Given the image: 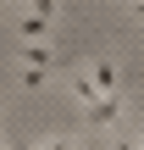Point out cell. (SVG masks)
<instances>
[{"label": "cell", "mask_w": 144, "mask_h": 150, "mask_svg": "<svg viewBox=\"0 0 144 150\" xmlns=\"http://www.w3.org/2000/svg\"><path fill=\"white\" fill-rule=\"evenodd\" d=\"M17 61H22V67H33V72H50L61 56H55L44 39H22V45H17Z\"/></svg>", "instance_id": "6da1fadb"}, {"label": "cell", "mask_w": 144, "mask_h": 150, "mask_svg": "<svg viewBox=\"0 0 144 150\" xmlns=\"http://www.w3.org/2000/svg\"><path fill=\"white\" fill-rule=\"evenodd\" d=\"M83 117H89V122H117V117H122V95H117V89H111V95H94V100L83 106Z\"/></svg>", "instance_id": "7a4b0ae2"}, {"label": "cell", "mask_w": 144, "mask_h": 150, "mask_svg": "<svg viewBox=\"0 0 144 150\" xmlns=\"http://www.w3.org/2000/svg\"><path fill=\"white\" fill-rule=\"evenodd\" d=\"M89 78H94V89H100V95H111V89H117V67H111V61H94V72H89Z\"/></svg>", "instance_id": "3957f363"}, {"label": "cell", "mask_w": 144, "mask_h": 150, "mask_svg": "<svg viewBox=\"0 0 144 150\" xmlns=\"http://www.w3.org/2000/svg\"><path fill=\"white\" fill-rule=\"evenodd\" d=\"M22 33H28V39H50V17L28 11V17H22Z\"/></svg>", "instance_id": "277c9868"}, {"label": "cell", "mask_w": 144, "mask_h": 150, "mask_svg": "<svg viewBox=\"0 0 144 150\" xmlns=\"http://www.w3.org/2000/svg\"><path fill=\"white\" fill-rule=\"evenodd\" d=\"M72 95H78V100H83V106H89V100H94V95H100V89H94V78H72Z\"/></svg>", "instance_id": "5b68a950"}, {"label": "cell", "mask_w": 144, "mask_h": 150, "mask_svg": "<svg viewBox=\"0 0 144 150\" xmlns=\"http://www.w3.org/2000/svg\"><path fill=\"white\" fill-rule=\"evenodd\" d=\"M44 150H72V139H67V134H55V139H44Z\"/></svg>", "instance_id": "8992f818"}, {"label": "cell", "mask_w": 144, "mask_h": 150, "mask_svg": "<svg viewBox=\"0 0 144 150\" xmlns=\"http://www.w3.org/2000/svg\"><path fill=\"white\" fill-rule=\"evenodd\" d=\"M33 11L39 17H55V0H33Z\"/></svg>", "instance_id": "52a82bcc"}, {"label": "cell", "mask_w": 144, "mask_h": 150, "mask_svg": "<svg viewBox=\"0 0 144 150\" xmlns=\"http://www.w3.org/2000/svg\"><path fill=\"white\" fill-rule=\"evenodd\" d=\"M117 150H133V145H128V139H117Z\"/></svg>", "instance_id": "ba28073f"}, {"label": "cell", "mask_w": 144, "mask_h": 150, "mask_svg": "<svg viewBox=\"0 0 144 150\" xmlns=\"http://www.w3.org/2000/svg\"><path fill=\"white\" fill-rule=\"evenodd\" d=\"M0 117H6V100H0Z\"/></svg>", "instance_id": "9c48e42d"}, {"label": "cell", "mask_w": 144, "mask_h": 150, "mask_svg": "<svg viewBox=\"0 0 144 150\" xmlns=\"http://www.w3.org/2000/svg\"><path fill=\"white\" fill-rule=\"evenodd\" d=\"M139 11H144V0H139Z\"/></svg>", "instance_id": "30bf717a"}, {"label": "cell", "mask_w": 144, "mask_h": 150, "mask_svg": "<svg viewBox=\"0 0 144 150\" xmlns=\"http://www.w3.org/2000/svg\"><path fill=\"white\" fill-rule=\"evenodd\" d=\"M17 150H22V145H17Z\"/></svg>", "instance_id": "8fae6325"}]
</instances>
